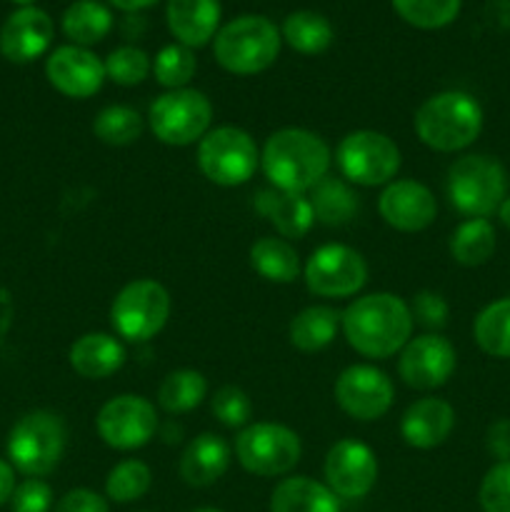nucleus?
I'll use <instances>...</instances> for the list:
<instances>
[{
    "mask_svg": "<svg viewBox=\"0 0 510 512\" xmlns=\"http://www.w3.org/2000/svg\"><path fill=\"white\" fill-rule=\"evenodd\" d=\"M270 512H340L338 495L305 475L285 478L270 495Z\"/></svg>",
    "mask_w": 510,
    "mask_h": 512,
    "instance_id": "nucleus-25",
    "label": "nucleus"
},
{
    "mask_svg": "<svg viewBox=\"0 0 510 512\" xmlns=\"http://www.w3.org/2000/svg\"><path fill=\"white\" fill-rule=\"evenodd\" d=\"M53 512H110V508L108 500L95 493V490L75 488L55 503Z\"/></svg>",
    "mask_w": 510,
    "mask_h": 512,
    "instance_id": "nucleus-43",
    "label": "nucleus"
},
{
    "mask_svg": "<svg viewBox=\"0 0 510 512\" xmlns=\"http://www.w3.org/2000/svg\"><path fill=\"white\" fill-rule=\"evenodd\" d=\"M13 490H15L13 465L5 463V460L0 458V505L10 503V498H13Z\"/></svg>",
    "mask_w": 510,
    "mask_h": 512,
    "instance_id": "nucleus-46",
    "label": "nucleus"
},
{
    "mask_svg": "<svg viewBox=\"0 0 510 512\" xmlns=\"http://www.w3.org/2000/svg\"><path fill=\"white\" fill-rule=\"evenodd\" d=\"M170 318V295L158 280L140 278L125 285L110 308V325L128 343H145L165 328Z\"/></svg>",
    "mask_w": 510,
    "mask_h": 512,
    "instance_id": "nucleus-9",
    "label": "nucleus"
},
{
    "mask_svg": "<svg viewBox=\"0 0 510 512\" xmlns=\"http://www.w3.org/2000/svg\"><path fill=\"white\" fill-rule=\"evenodd\" d=\"M170 33L185 48H203L220 30V0H168Z\"/></svg>",
    "mask_w": 510,
    "mask_h": 512,
    "instance_id": "nucleus-21",
    "label": "nucleus"
},
{
    "mask_svg": "<svg viewBox=\"0 0 510 512\" xmlns=\"http://www.w3.org/2000/svg\"><path fill=\"white\" fill-rule=\"evenodd\" d=\"M455 428L453 405L440 398H420L400 420V435L415 450H433L450 438Z\"/></svg>",
    "mask_w": 510,
    "mask_h": 512,
    "instance_id": "nucleus-20",
    "label": "nucleus"
},
{
    "mask_svg": "<svg viewBox=\"0 0 510 512\" xmlns=\"http://www.w3.org/2000/svg\"><path fill=\"white\" fill-rule=\"evenodd\" d=\"M195 70H198V60H195L193 48H185L180 43H170L158 50L153 60V73L163 88L180 90L193 80Z\"/></svg>",
    "mask_w": 510,
    "mask_h": 512,
    "instance_id": "nucleus-36",
    "label": "nucleus"
},
{
    "mask_svg": "<svg viewBox=\"0 0 510 512\" xmlns=\"http://www.w3.org/2000/svg\"><path fill=\"white\" fill-rule=\"evenodd\" d=\"M420 143L438 153H458L473 145L483 130V108L463 90H443L418 108L413 118Z\"/></svg>",
    "mask_w": 510,
    "mask_h": 512,
    "instance_id": "nucleus-3",
    "label": "nucleus"
},
{
    "mask_svg": "<svg viewBox=\"0 0 510 512\" xmlns=\"http://www.w3.org/2000/svg\"><path fill=\"white\" fill-rule=\"evenodd\" d=\"M340 315L330 305H310L290 320V345L300 353H318L328 348L340 330Z\"/></svg>",
    "mask_w": 510,
    "mask_h": 512,
    "instance_id": "nucleus-27",
    "label": "nucleus"
},
{
    "mask_svg": "<svg viewBox=\"0 0 510 512\" xmlns=\"http://www.w3.org/2000/svg\"><path fill=\"white\" fill-rule=\"evenodd\" d=\"M448 200L465 218H490L508 198V173L493 155H463L448 168Z\"/></svg>",
    "mask_w": 510,
    "mask_h": 512,
    "instance_id": "nucleus-5",
    "label": "nucleus"
},
{
    "mask_svg": "<svg viewBox=\"0 0 510 512\" xmlns=\"http://www.w3.org/2000/svg\"><path fill=\"white\" fill-rule=\"evenodd\" d=\"M335 403L345 415L370 423L380 420L395 400L393 380L375 365H350L335 380Z\"/></svg>",
    "mask_w": 510,
    "mask_h": 512,
    "instance_id": "nucleus-14",
    "label": "nucleus"
},
{
    "mask_svg": "<svg viewBox=\"0 0 510 512\" xmlns=\"http://www.w3.org/2000/svg\"><path fill=\"white\" fill-rule=\"evenodd\" d=\"M110 28H113V13L98 0H75L63 13V33L80 48L100 43Z\"/></svg>",
    "mask_w": 510,
    "mask_h": 512,
    "instance_id": "nucleus-29",
    "label": "nucleus"
},
{
    "mask_svg": "<svg viewBox=\"0 0 510 512\" xmlns=\"http://www.w3.org/2000/svg\"><path fill=\"white\" fill-rule=\"evenodd\" d=\"M95 428L108 448L128 453L153 440L158 430V413L155 405L140 395H118L100 408Z\"/></svg>",
    "mask_w": 510,
    "mask_h": 512,
    "instance_id": "nucleus-13",
    "label": "nucleus"
},
{
    "mask_svg": "<svg viewBox=\"0 0 510 512\" xmlns=\"http://www.w3.org/2000/svg\"><path fill=\"white\" fill-rule=\"evenodd\" d=\"M68 443V430L60 415L33 410L13 425L8 435V458L18 473L45 478L58 468Z\"/></svg>",
    "mask_w": 510,
    "mask_h": 512,
    "instance_id": "nucleus-6",
    "label": "nucleus"
},
{
    "mask_svg": "<svg viewBox=\"0 0 510 512\" xmlns=\"http://www.w3.org/2000/svg\"><path fill=\"white\" fill-rule=\"evenodd\" d=\"M208 395V380L198 370H173L158 388V405L170 415L190 413Z\"/></svg>",
    "mask_w": 510,
    "mask_h": 512,
    "instance_id": "nucleus-33",
    "label": "nucleus"
},
{
    "mask_svg": "<svg viewBox=\"0 0 510 512\" xmlns=\"http://www.w3.org/2000/svg\"><path fill=\"white\" fill-rule=\"evenodd\" d=\"M310 205L318 223L328 228H340V225L353 223L360 210V198L343 178L325 175L313 190H310Z\"/></svg>",
    "mask_w": 510,
    "mask_h": 512,
    "instance_id": "nucleus-26",
    "label": "nucleus"
},
{
    "mask_svg": "<svg viewBox=\"0 0 510 512\" xmlns=\"http://www.w3.org/2000/svg\"><path fill=\"white\" fill-rule=\"evenodd\" d=\"M13 512H50L53 510V490L45 480L28 478L15 485L13 498H10Z\"/></svg>",
    "mask_w": 510,
    "mask_h": 512,
    "instance_id": "nucleus-41",
    "label": "nucleus"
},
{
    "mask_svg": "<svg viewBox=\"0 0 510 512\" xmlns=\"http://www.w3.org/2000/svg\"><path fill=\"white\" fill-rule=\"evenodd\" d=\"M498 218H500V223H503L505 228L510 230V195H508V198L503 200V203H500V208H498Z\"/></svg>",
    "mask_w": 510,
    "mask_h": 512,
    "instance_id": "nucleus-48",
    "label": "nucleus"
},
{
    "mask_svg": "<svg viewBox=\"0 0 510 512\" xmlns=\"http://www.w3.org/2000/svg\"><path fill=\"white\" fill-rule=\"evenodd\" d=\"M200 173L215 185L235 188L248 183L260 165V150L250 133L235 125H220L208 130L198 143Z\"/></svg>",
    "mask_w": 510,
    "mask_h": 512,
    "instance_id": "nucleus-8",
    "label": "nucleus"
},
{
    "mask_svg": "<svg viewBox=\"0 0 510 512\" xmlns=\"http://www.w3.org/2000/svg\"><path fill=\"white\" fill-rule=\"evenodd\" d=\"M150 70H153V63H150L148 53L135 45H120L105 58V78L125 85V88L143 83Z\"/></svg>",
    "mask_w": 510,
    "mask_h": 512,
    "instance_id": "nucleus-38",
    "label": "nucleus"
},
{
    "mask_svg": "<svg viewBox=\"0 0 510 512\" xmlns=\"http://www.w3.org/2000/svg\"><path fill=\"white\" fill-rule=\"evenodd\" d=\"M150 483H153V473L143 460H123L105 478V495L120 505L135 503L148 493Z\"/></svg>",
    "mask_w": 510,
    "mask_h": 512,
    "instance_id": "nucleus-35",
    "label": "nucleus"
},
{
    "mask_svg": "<svg viewBox=\"0 0 510 512\" xmlns=\"http://www.w3.org/2000/svg\"><path fill=\"white\" fill-rule=\"evenodd\" d=\"M48 83L68 98L85 100L98 93L105 83V60L80 45H60L45 63Z\"/></svg>",
    "mask_w": 510,
    "mask_h": 512,
    "instance_id": "nucleus-17",
    "label": "nucleus"
},
{
    "mask_svg": "<svg viewBox=\"0 0 510 512\" xmlns=\"http://www.w3.org/2000/svg\"><path fill=\"white\" fill-rule=\"evenodd\" d=\"M255 210L273 225L280 238H303L315 223L313 205L305 193H285V190H260L255 195Z\"/></svg>",
    "mask_w": 510,
    "mask_h": 512,
    "instance_id": "nucleus-22",
    "label": "nucleus"
},
{
    "mask_svg": "<svg viewBox=\"0 0 510 512\" xmlns=\"http://www.w3.org/2000/svg\"><path fill=\"white\" fill-rule=\"evenodd\" d=\"M283 38L293 50L303 55H318L333 45V25L315 10H295L285 18Z\"/></svg>",
    "mask_w": 510,
    "mask_h": 512,
    "instance_id": "nucleus-31",
    "label": "nucleus"
},
{
    "mask_svg": "<svg viewBox=\"0 0 510 512\" xmlns=\"http://www.w3.org/2000/svg\"><path fill=\"white\" fill-rule=\"evenodd\" d=\"M143 128V115L128 105H108L93 120L95 138L105 145H113V148L133 145L143 135Z\"/></svg>",
    "mask_w": 510,
    "mask_h": 512,
    "instance_id": "nucleus-34",
    "label": "nucleus"
},
{
    "mask_svg": "<svg viewBox=\"0 0 510 512\" xmlns=\"http://www.w3.org/2000/svg\"><path fill=\"white\" fill-rule=\"evenodd\" d=\"M68 360L80 378L103 380L123 368L125 348L108 333H85L70 345Z\"/></svg>",
    "mask_w": 510,
    "mask_h": 512,
    "instance_id": "nucleus-24",
    "label": "nucleus"
},
{
    "mask_svg": "<svg viewBox=\"0 0 510 512\" xmlns=\"http://www.w3.org/2000/svg\"><path fill=\"white\" fill-rule=\"evenodd\" d=\"M110 3H113L115 8H123V10H143V8H150L153 3H158V0H110Z\"/></svg>",
    "mask_w": 510,
    "mask_h": 512,
    "instance_id": "nucleus-47",
    "label": "nucleus"
},
{
    "mask_svg": "<svg viewBox=\"0 0 510 512\" xmlns=\"http://www.w3.org/2000/svg\"><path fill=\"white\" fill-rule=\"evenodd\" d=\"M305 285L318 298H350L368 283V263L355 248L320 245L305 263Z\"/></svg>",
    "mask_w": 510,
    "mask_h": 512,
    "instance_id": "nucleus-12",
    "label": "nucleus"
},
{
    "mask_svg": "<svg viewBox=\"0 0 510 512\" xmlns=\"http://www.w3.org/2000/svg\"><path fill=\"white\" fill-rule=\"evenodd\" d=\"M280 30L265 15H240L215 33L213 55L233 75L268 70L280 55Z\"/></svg>",
    "mask_w": 510,
    "mask_h": 512,
    "instance_id": "nucleus-4",
    "label": "nucleus"
},
{
    "mask_svg": "<svg viewBox=\"0 0 510 512\" xmlns=\"http://www.w3.org/2000/svg\"><path fill=\"white\" fill-rule=\"evenodd\" d=\"M303 445L295 430L280 423L245 425L235 438V458L248 473L260 478L288 475L300 463Z\"/></svg>",
    "mask_w": 510,
    "mask_h": 512,
    "instance_id": "nucleus-11",
    "label": "nucleus"
},
{
    "mask_svg": "<svg viewBox=\"0 0 510 512\" xmlns=\"http://www.w3.org/2000/svg\"><path fill=\"white\" fill-rule=\"evenodd\" d=\"M333 155L318 133L303 128L275 130L263 145L260 165L275 190L310 193L328 175Z\"/></svg>",
    "mask_w": 510,
    "mask_h": 512,
    "instance_id": "nucleus-2",
    "label": "nucleus"
},
{
    "mask_svg": "<svg viewBox=\"0 0 510 512\" xmlns=\"http://www.w3.org/2000/svg\"><path fill=\"white\" fill-rule=\"evenodd\" d=\"M210 410L225 428H245L253 418V403L238 385H223L210 398Z\"/></svg>",
    "mask_w": 510,
    "mask_h": 512,
    "instance_id": "nucleus-39",
    "label": "nucleus"
},
{
    "mask_svg": "<svg viewBox=\"0 0 510 512\" xmlns=\"http://www.w3.org/2000/svg\"><path fill=\"white\" fill-rule=\"evenodd\" d=\"M463 0H393V8L405 23L423 30L445 28L460 13Z\"/></svg>",
    "mask_w": 510,
    "mask_h": 512,
    "instance_id": "nucleus-37",
    "label": "nucleus"
},
{
    "mask_svg": "<svg viewBox=\"0 0 510 512\" xmlns=\"http://www.w3.org/2000/svg\"><path fill=\"white\" fill-rule=\"evenodd\" d=\"M410 313H413L415 323L425 325V328L430 330H440L448 323L450 308L440 293H435V290H420L413 298Z\"/></svg>",
    "mask_w": 510,
    "mask_h": 512,
    "instance_id": "nucleus-42",
    "label": "nucleus"
},
{
    "mask_svg": "<svg viewBox=\"0 0 510 512\" xmlns=\"http://www.w3.org/2000/svg\"><path fill=\"white\" fill-rule=\"evenodd\" d=\"M335 163L345 180L375 188L393 183L400 170V148L378 130H353L338 143Z\"/></svg>",
    "mask_w": 510,
    "mask_h": 512,
    "instance_id": "nucleus-10",
    "label": "nucleus"
},
{
    "mask_svg": "<svg viewBox=\"0 0 510 512\" xmlns=\"http://www.w3.org/2000/svg\"><path fill=\"white\" fill-rule=\"evenodd\" d=\"M473 338L485 355L510 360V298L485 305L473 323Z\"/></svg>",
    "mask_w": 510,
    "mask_h": 512,
    "instance_id": "nucleus-32",
    "label": "nucleus"
},
{
    "mask_svg": "<svg viewBox=\"0 0 510 512\" xmlns=\"http://www.w3.org/2000/svg\"><path fill=\"white\" fill-rule=\"evenodd\" d=\"M13 3H15V5H20V8H28V5L33 3V0H13Z\"/></svg>",
    "mask_w": 510,
    "mask_h": 512,
    "instance_id": "nucleus-49",
    "label": "nucleus"
},
{
    "mask_svg": "<svg viewBox=\"0 0 510 512\" xmlns=\"http://www.w3.org/2000/svg\"><path fill=\"white\" fill-rule=\"evenodd\" d=\"M478 503L483 512H510V460L495 463L483 475Z\"/></svg>",
    "mask_w": 510,
    "mask_h": 512,
    "instance_id": "nucleus-40",
    "label": "nucleus"
},
{
    "mask_svg": "<svg viewBox=\"0 0 510 512\" xmlns=\"http://www.w3.org/2000/svg\"><path fill=\"white\" fill-rule=\"evenodd\" d=\"M13 315H15L13 295H10V290L0 288V343H3L5 335L10 333V325H13Z\"/></svg>",
    "mask_w": 510,
    "mask_h": 512,
    "instance_id": "nucleus-45",
    "label": "nucleus"
},
{
    "mask_svg": "<svg viewBox=\"0 0 510 512\" xmlns=\"http://www.w3.org/2000/svg\"><path fill=\"white\" fill-rule=\"evenodd\" d=\"M413 313L400 295L370 293L340 315L345 340L363 358L385 360L400 353L413 335Z\"/></svg>",
    "mask_w": 510,
    "mask_h": 512,
    "instance_id": "nucleus-1",
    "label": "nucleus"
},
{
    "mask_svg": "<svg viewBox=\"0 0 510 512\" xmlns=\"http://www.w3.org/2000/svg\"><path fill=\"white\" fill-rule=\"evenodd\" d=\"M213 123V105L208 95L195 88L168 90L158 95L148 110V125L155 138L165 145L200 143Z\"/></svg>",
    "mask_w": 510,
    "mask_h": 512,
    "instance_id": "nucleus-7",
    "label": "nucleus"
},
{
    "mask_svg": "<svg viewBox=\"0 0 510 512\" xmlns=\"http://www.w3.org/2000/svg\"><path fill=\"white\" fill-rule=\"evenodd\" d=\"M53 20L45 10L18 8L0 28V53L10 63H33L53 43Z\"/></svg>",
    "mask_w": 510,
    "mask_h": 512,
    "instance_id": "nucleus-19",
    "label": "nucleus"
},
{
    "mask_svg": "<svg viewBox=\"0 0 510 512\" xmlns=\"http://www.w3.org/2000/svg\"><path fill=\"white\" fill-rule=\"evenodd\" d=\"M495 228L488 218H468L455 228L450 235V255L455 263L465 265V268H478L485 265L495 253Z\"/></svg>",
    "mask_w": 510,
    "mask_h": 512,
    "instance_id": "nucleus-30",
    "label": "nucleus"
},
{
    "mask_svg": "<svg viewBox=\"0 0 510 512\" xmlns=\"http://www.w3.org/2000/svg\"><path fill=\"white\" fill-rule=\"evenodd\" d=\"M485 445H488V453L493 455L498 463L510 460V420L508 418H500L490 425L488 435H485Z\"/></svg>",
    "mask_w": 510,
    "mask_h": 512,
    "instance_id": "nucleus-44",
    "label": "nucleus"
},
{
    "mask_svg": "<svg viewBox=\"0 0 510 512\" xmlns=\"http://www.w3.org/2000/svg\"><path fill=\"white\" fill-rule=\"evenodd\" d=\"M230 468V448L220 435L203 433L190 440L178 463V473L190 488H208L218 483Z\"/></svg>",
    "mask_w": 510,
    "mask_h": 512,
    "instance_id": "nucleus-23",
    "label": "nucleus"
},
{
    "mask_svg": "<svg viewBox=\"0 0 510 512\" xmlns=\"http://www.w3.org/2000/svg\"><path fill=\"white\" fill-rule=\"evenodd\" d=\"M453 343L438 333H425L418 338H410L408 345L400 350L398 375L403 383L413 390H435L450 380L455 373Z\"/></svg>",
    "mask_w": 510,
    "mask_h": 512,
    "instance_id": "nucleus-15",
    "label": "nucleus"
},
{
    "mask_svg": "<svg viewBox=\"0 0 510 512\" xmlns=\"http://www.w3.org/2000/svg\"><path fill=\"white\" fill-rule=\"evenodd\" d=\"M323 473L325 485L338 498L360 500L378 483V458L365 443L345 438L328 450Z\"/></svg>",
    "mask_w": 510,
    "mask_h": 512,
    "instance_id": "nucleus-16",
    "label": "nucleus"
},
{
    "mask_svg": "<svg viewBox=\"0 0 510 512\" xmlns=\"http://www.w3.org/2000/svg\"><path fill=\"white\" fill-rule=\"evenodd\" d=\"M378 213L400 233H420L435 223L438 203L428 185L418 180H393L380 193Z\"/></svg>",
    "mask_w": 510,
    "mask_h": 512,
    "instance_id": "nucleus-18",
    "label": "nucleus"
},
{
    "mask_svg": "<svg viewBox=\"0 0 510 512\" xmlns=\"http://www.w3.org/2000/svg\"><path fill=\"white\" fill-rule=\"evenodd\" d=\"M250 265L268 283L288 285L300 275L298 250L285 238H260L250 245Z\"/></svg>",
    "mask_w": 510,
    "mask_h": 512,
    "instance_id": "nucleus-28",
    "label": "nucleus"
},
{
    "mask_svg": "<svg viewBox=\"0 0 510 512\" xmlns=\"http://www.w3.org/2000/svg\"><path fill=\"white\" fill-rule=\"evenodd\" d=\"M193 512H223V510H215V508H200V510H193Z\"/></svg>",
    "mask_w": 510,
    "mask_h": 512,
    "instance_id": "nucleus-50",
    "label": "nucleus"
}]
</instances>
